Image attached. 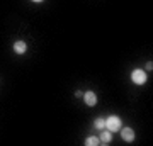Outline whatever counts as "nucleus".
Segmentation results:
<instances>
[{
  "mask_svg": "<svg viewBox=\"0 0 153 146\" xmlns=\"http://www.w3.org/2000/svg\"><path fill=\"white\" fill-rule=\"evenodd\" d=\"M83 100H85V104L87 105H90V107H94L95 104H97V95H95V92H92V90H88V92L83 93Z\"/></svg>",
  "mask_w": 153,
  "mask_h": 146,
  "instance_id": "20e7f679",
  "label": "nucleus"
},
{
  "mask_svg": "<svg viewBox=\"0 0 153 146\" xmlns=\"http://www.w3.org/2000/svg\"><path fill=\"white\" fill-rule=\"evenodd\" d=\"M31 2H34V4H41V2H44V0H31Z\"/></svg>",
  "mask_w": 153,
  "mask_h": 146,
  "instance_id": "9b49d317",
  "label": "nucleus"
},
{
  "mask_svg": "<svg viewBox=\"0 0 153 146\" xmlns=\"http://www.w3.org/2000/svg\"><path fill=\"white\" fill-rule=\"evenodd\" d=\"M14 51H16L17 54H24L26 51H27V44H26V41H16L14 43Z\"/></svg>",
  "mask_w": 153,
  "mask_h": 146,
  "instance_id": "39448f33",
  "label": "nucleus"
},
{
  "mask_svg": "<svg viewBox=\"0 0 153 146\" xmlns=\"http://www.w3.org/2000/svg\"><path fill=\"white\" fill-rule=\"evenodd\" d=\"M95 127H97V129H104L105 127V119L97 117V119H95Z\"/></svg>",
  "mask_w": 153,
  "mask_h": 146,
  "instance_id": "6e6552de",
  "label": "nucleus"
},
{
  "mask_svg": "<svg viewBox=\"0 0 153 146\" xmlns=\"http://www.w3.org/2000/svg\"><path fill=\"white\" fill-rule=\"evenodd\" d=\"M105 127H107L111 133H116V131H119L121 127H123V121H121L119 116L112 114V116H109V117L105 119Z\"/></svg>",
  "mask_w": 153,
  "mask_h": 146,
  "instance_id": "f257e3e1",
  "label": "nucleus"
},
{
  "mask_svg": "<svg viewBox=\"0 0 153 146\" xmlns=\"http://www.w3.org/2000/svg\"><path fill=\"white\" fill-rule=\"evenodd\" d=\"M145 68H146L148 71H152V70H153V63H152V61H148L146 65H145Z\"/></svg>",
  "mask_w": 153,
  "mask_h": 146,
  "instance_id": "1a4fd4ad",
  "label": "nucleus"
},
{
  "mask_svg": "<svg viewBox=\"0 0 153 146\" xmlns=\"http://www.w3.org/2000/svg\"><path fill=\"white\" fill-rule=\"evenodd\" d=\"M99 139H100V143H102V145H109L111 141H112V133H111L109 129L104 131V133L100 134V138H99Z\"/></svg>",
  "mask_w": 153,
  "mask_h": 146,
  "instance_id": "423d86ee",
  "label": "nucleus"
},
{
  "mask_svg": "<svg viewBox=\"0 0 153 146\" xmlns=\"http://www.w3.org/2000/svg\"><path fill=\"white\" fill-rule=\"evenodd\" d=\"M131 82L134 85H145V83H146V71L140 70V68L133 70L131 71Z\"/></svg>",
  "mask_w": 153,
  "mask_h": 146,
  "instance_id": "f03ea898",
  "label": "nucleus"
},
{
  "mask_svg": "<svg viewBox=\"0 0 153 146\" xmlns=\"http://www.w3.org/2000/svg\"><path fill=\"white\" fill-rule=\"evenodd\" d=\"M121 138L126 141V143H133L134 141V138H136V134H134V131H133V127H121Z\"/></svg>",
  "mask_w": 153,
  "mask_h": 146,
  "instance_id": "7ed1b4c3",
  "label": "nucleus"
},
{
  "mask_svg": "<svg viewBox=\"0 0 153 146\" xmlns=\"http://www.w3.org/2000/svg\"><path fill=\"white\" fill-rule=\"evenodd\" d=\"M75 97H78V99H80V97H83V93L80 92V90H78V92H75Z\"/></svg>",
  "mask_w": 153,
  "mask_h": 146,
  "instance_id": "9d476101",
  "label": "nucleus"
},
{
  "mask_svg": "<svg viewBox=\"0 0 153 146\" xmlns=\"http://www.w3.org/2000/svg\"><path fill=\"white\" fill-rule=\"evenodd\" d=\"M97 145H100V139L95 138V136H90V138L85 139V146H97Z\"/></svg>",
  "mask_w": 153,
  "mask_h": 146,
  "instance_id": "0eeeda50",
  "label": "nucleus"
}]
</instances>
